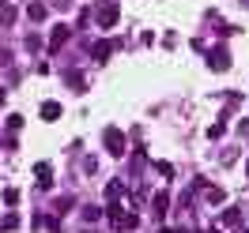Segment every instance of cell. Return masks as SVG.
Instances as JSON below:
<instances>
[{
  "mask_svg": "<svg viewBox=\"0 0 249 233\" xmlns=\"http://www.w3.org/2000/svg\"><path fill=\"white\" fill-rule=\"evenodd\" d=\"M102 143H106V151H109L113 158H124V151H128L124 132H117V128H106V132H102Z\"/></svg>",
  "mask_w": 249,
  "mask_h": 233,
  "instance_id": "6da1fadb",
  "label": "cell"
},
{
  "mask_svg": "<svg viewBox=\"0 0 249 233\" xmlns=\"http://www.w3.org/2000/svg\"><path fill=\"white\" fill-rule=\"evenodd\" d=\"M121 192H124V185H121V181H109V185H106V196H109V200H117Z\"/></svg>",
  "mask_w": 249,
  "mask_h": 233,
  "instance_id": "9c48e42d",
  "label": "cell"
},
{
  "mask_svg": "<svg viewBox=\"0 0 249 233\" xmlns=\"http://www.w3.org/2000/svg\"><path fill=\"white\" fill-rule=\"evenodd\" d=\"M27 16H31L34 23H46V16H49V8H46V4H38V0H34L31 8H27Z\"/></svg>",
  "mask_w": 249,
  "mask_h": 233,
  "instance_id": "52a82bcc",
  "label": "cell"
},
{
  "mask_svg": "<svg viewBox=\"0 0 249 233\" xmlns=\"http://www.w3.org/2000/svg\"><path fill=\"white\" fill-rule=\"evenodd\" d=\"M34 181H38L42 188H49V185H53V170H49L46 162H38V166H34Z\"/></svg>",
  "mask_w": 249,
  "mask_h": 233,
  "instance_id": "8992f818",
  "label": "cell"
},
{
  "mask_svg": "<svg viewBox=\"0 0 249 233\" xmlns=\"http://www.w3.org/2000/svg\"><path fill=\"white\" fill-rule=\"evenodd\" d=\"M94 19H98V27H102V31H113V27L121 23V12H117V4H102V8L94 12Z\"/></svg>",
  "mask_w": 249,
  "mask_h": 233,
  "instance_id": "7a4b0ae2",
  "label": "cell"
},
{
  "mask_svg": "<svg viewBox=\"0 0 249 233\" xmlns=\"http://www.w3.org/2000/svg\"><path fill=\"white\" fill-rule=\"evenodd\" d=\"M27 49H31V53H38V49H42V38H38V34H31V38H27Z\"/></svg>",
  "mask_w": 249,
  "mask_h": 233,
  "instance_id": "5bb4252c",
  "label": "cell"
},
{
  "mask_svg": "<svg viewBox=\"0 0 249 233\" xmlns=\"http://www.w3.org/2000/svg\"><path fill=\"white\" fill-rule=\"evenodd\" d=\"M208 233H219V230H208Z\"/></svg>",
  "mask_w": 249,
  "mask_h": 233,
  "instance_id": "d6986e66",
  "label": "cell"
},
{
  "mask_svg": "<svg viewBox=\"0 0 249 233\" xmlns=\"http://www.w3.org/2000/svg\"><path fill=\"white\" fill-rule=\"evenodd\" d=\"M223 132H227V124H223V117H219V121H215V124H212V128H208V136H212V140H219V136H223Z\"/></svg>",
  "mask_w": 249,
  "mask_h": 233,
  "instance_id": "8fae6325",
  "label": "cell"
},
{
  "mask_svg": "<svg viewBox=\"0 0 249 233\" xmlns=\"http://www.w3.org/2000/svg\"><path fill=\"white\" fill-rule=\"evenodd\" d=\"M166 211H170V192H159L155 200H151V215L162 222V218H166Z\"/></svg>",
  "mask_w": 249,
  "mask_h": 233,
  "instance_id": "277c9868",
  "label": "cell"
},
{
  "mask_svg": "<svg viewBox=\"0 0 249 233\" xmlns=\"http://www.w3.org/2000/svg\"><path fill=\"white\" fill-rule=\"evenodd\" d=\"M0 19H4V23H8V27H12V23H16V8H12V4H8V8H4V16H0Z\"/></svg>",
  "mask_w": 249,
  "mask_h": 233,
  "instance_id": "2e32d148",
  "label": "cell"
},
{
  "mask_svg": "<svg viewBox=\"0 0 249 233\" xmlns=\"http://www.w3.org/2000/svg\"><path fill=\"white\" fill-rule=\"evenodd\" d=\"M4 203H8V207H16V203H19V192H16V188H8V192H4Z\"/></svg>",
  "mask_w": 249,
  "mask_h": 233,
  "instance_id": "4fadbf2b",
  "label": "cell"
},
{
  "mask_svg": "<svg viewBox=\"0 0 249 233\" xmlns=\"http://www.w3.org/2000/svg\"><path fill=\"white\" fill-rule=\"evenodd\" d=\"M208 200H212V203H223V200H227V192H223V188H208Z\"/></svg>",
  "mask_w": 249,
  "mask_h": 233,
  "instance_id": "7c38bea8",
  "label": "cell"
},
{
  "mask_svg": "<svg viewBox=\"0 0 249 233\" xmlns=\"http://www.w3.org/2000/svg\"><path fill=\"white\" fill-rule=\"evenodd\" d=\"M208 64H212L215 72H223V68H231V53H227V49H212V53H208Z\"/></svg>",
  "mask_w": 249,
  "mask_h": 233,
  "instance_id": "5b68a950",
  "label": "cell"
},
{
  "mask_svg": "<svg viewBox=\"0 0 249 233\" xmlns=\"http://www.w3.org/2000/svg\"><path fill=\"white\" fill-rule=\"evenodd\" d=\"M61 117V106L57 102H42V121H57Z\"/></svg>",
  "mask_w": 249,
  "mask_h": 233,
  "instance_id": "ba28073f",
  "label": "cell"
},
{
  "mask_svg": "<svg viewBox=\"0 0 249 233\" xmlns=\"http://www.w3.org/2000/svg\"><path fill=\"white\" fill-rule=\"evenodd\" d=\"M68 38H72V27H68V23H57V27H53V34H49V42H46V46H49V49H61L64 42H68Z\"/></svg>",
  "mask_w": 249,
  "mask_h": 233,
  "instance_id": "3957f363",
  "label": "cell"
},
{
  "mask_svg": "<svg viewBox=\"0 0 249 233\" xmlns=\"http://www.w3.org/2000/svg\"><path fill=\"white\" fill-rule=\"evenodd\" d=\"M159 233H189V230H159Z\"/></svg>",
  "mask_w": 249,
  "mask_h": 233,
  "instance_id": "ac0fdd59",
  "label": "cell"
},
{
  "mask_svg": "<svg viewBox=\"0 0 249 233\" xmlns=\"http://www.w3.org/2000/svg\"><path fill=\"white\" fill-rule=\"evenodd\" d=\"M223 222H227V226H238V222H242V215H238L234 207H227V211H223Z\"/></svg>",
  "mask_w": 249,
  "mask_h": 233,
  "instance_id": "30bf717a",
  "label": "cell"
},
{
  "mask_svg": "<svg viewBox=\"0 0 249 233\" xmlns=\"http://www.w3.org/2000/svg\"><path fill=\"white\" fill-rule=\"evenodd\" d=\"M246 4H249V0H246Z\"/></svg>",
  "mask_w": 249,
  "mask_h": 233,
  "instance_id": "ffe728a7",
  "label": "cell"
},
{
  "mask_svg": "<svg viewBox=\"0 0 249 233\" xmlns=\"http://www.w3.org/2000/svg\"><path fill=\"white\" fill-rule=\"evenodd\" d=\"M8 128H12V132H19V128H23V117H19V113H12V117H8Z\"/></svg>",
  "mask_w": 249,
  "mask_h": 233,
  "instance_id": "9a60e30c",
  "label": "cell"
},
{
  "mask_svg": "<svg viewBox=\"0 0 249 233\" xmlns=\"http://www.w3.org/2000/svg\"><path fill=\"white\" fill-rule=\"evenodd\" d=\"M91 53H94V57H98V61H106V57H109V46H94Z\"/></svg>",
  "mask_w": 249,
  "mask_h": 233,
  "instance_id": "e0dca14e",
  "label": "cell"
}]
</instances>
